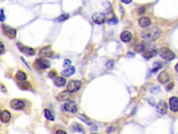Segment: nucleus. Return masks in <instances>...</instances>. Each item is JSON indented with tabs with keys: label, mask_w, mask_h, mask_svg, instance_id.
<instances>
[{
	"label": "nucleus",
	"mask_w": 178,
	"mask_h": 134,
	"mask_svg": "<svg viewBox=\"0 0 178 134\" xmlns=\"http://www.w3.org/2000/svg\"><path fill=\"white\" fill-rule=\"evenodd\" d=\"M175 70H176V71L178 73V63L176 64V66H175Z\"/></svg>",
	"instance_id": "obj_42"
},
{
	"label": "nucleus",
	"mask_w": 178,
	"mask_h": 134,
	"mask_svg": "<svg viewBox=\"0 0 178 134\" xmlns=\"http://www.w3.org/2000/svg\"><path fill=\"white\" fill-rule=\"evenodd\" d=\"M77 117H78V118L80 119V120H81L82 122H85L86 124H88V125H91L92 124L91 122L90 121V120H89V119L86 116V115H82V114H79V115H78V116H77Z\"/></svg>",
	"instance_id": "obj_24"
},
{
	"label": "nucleus",
	"mask_w": 178,
	"mask_h": 134,
	"mask_svg": "<svg viewBox=\"0 0 178 134\" xmlns=\"http://www.w3.org/2000/svg\"><path fill=\"white\" fill-rule=\"evenodd\" d=\"M132 0H121L122 2L125 3V4H130V3L132 2Z\"/></svg>",
	"instance_id": "obj_41"
},
{
	"label": "nucleus",
	"mask_w": 178,
	"mask_h": 134,
	"mask_svg": "<svg viewBox=\"0 0 178 134\" xmlns=\"http://www.w3.org/2000/svg\"><path fill=\"white\" fill-rule=\"evenodd\" d=\"M118 19L115 17H113L112 18H111V19H109L108 21V24L109 25H116L118 23Z\"/></svg>",
	"instance_id": "obj_29"
},
{
	"label": "nucleus",
	"mask_w": 178,
	"mask_h": 134,
	"mask_svg": "<svg viewBox=\"0 0 178 134\" xmlns=\"http://www.w3.org/2000/svg\"><path fill=\"white\" fill-rule=\"evenodd\" d=\"M162 35V30L158 27H152L146 29L141 32V36L144 39L149 41H154L158 39Z\"/></svg>",
	"instance_id": "obj_1"
},
{
	"label": "nucleus",
	"mask_w": 178,
	"mask_h": 134,
	"mask_svg": "<svg viewBox=\"0 0 178 134\" xmlns=\"http://www.w3.org/2000/svg\"><path fill=\"white\" fill-rule=\"evenodd\" d=\"M38 55L43 58L52 57L54 55V53L53 50H52L51 46H48L42 48V49L40 50Z\"/></svg>",
	"instance_id": "obj_4"
},
{
	"label": "nucleus",
	"mask_w": 178,
	"mask_h": 134,
	"mask_svg": "<svg viewBox=\"0 0 178 134\" xmlns=\"http://www.w3.org/2000/svg\"><path fill=\"white\" fill-rule=\"evenodd\" d=\"M64 110L71 113H76L77 112V103L73 100H68L64 104Z\"/></svg>",
	"instance_id": "obj_7"
},
{
	"label": "nucleus",
	"mask_w": 178,
	"mask_h": 134,
	"mask_svg": "<svg viewBox=\"0 0 178 134\" xmlns=\"http://www.w3.org/2000/svg\"><path fill=\"white\" fill-rule=\"evenodd\" d=\"M5 51H6V50H5V47L4 43H3L2 42L0 41V55L4 54Z\"/></svg>",
	"instance_id": "obj_31"
},
{
	"label": "nucleus",
	"mask_w": 178,
	"mask_h": 134,
	"mask_svg": "<svg viewBox=\"0 0 178 134\" xmlns=\"http://www.w3.org/2000/svg\"><path fill=\"white\" fill-rule=\"evenodd\" d=\"M147 102H148L149 104L152 105V106H154V105H155V100H154V98H149L148 99H147Z\"/></svg>",
	"instance_id": "obj_34"
},
{
	"label": "nucleus",
	"mask_w": 178,
	"mask_h": 134,
	"mask_svg": "<svg viewBox=\"0 0 178 134\" xmlns=\"http://www.w3.org/2000/svg\"><path fill=\"white\" fill-rule=\"evenodd\" d=\"M157 50L154 46H150L147 50H145L143 52V57L146 59H149L154 57L157 55Z\"/></svg>",
	"instance_id": "obj_10"
},
{
	"label": "nucleus",
	"mask_w": 178,
	"mask_h": 134,
	"mask_svg": "<svg viewBox=\"0 0 178 134\" xmlns=\"http://www.w3.org/2000/svg\"><path fill=\"white\" fill-rule=\"evenodd\" d=\"M132 34L129 31H124L123 32H122L121 34H120V38H121L122 41L124 42H129L132 39Z\"/></svg>",
	"instance_id": "obj_19"
},
{
	"label": "nucleus",
	"mask_w": 178,
	"mask_h": 134,
	"mask_svg": "<svg viewBox=\"0 0 178 134\" xmlns=\"http://www.w3.org/2000/svg\"><path fill=\"white\" fill-rule=\"evenodd\" d=\"M18 85L20 88L22 90H29L30 88H31V83L29 82H26V81H20L19 83H18Z\"/></svg>",
	"instance_id": "obj_21"
},
{
	"label": "nucleus",
	"mask_w": 178,
	"mask_h": 134,
	"mask_svg": "<svg viewBox=\"0 0 178 134\" xmlns=\"http://www.w3.org/2000/svg\"><path fill=\"white\" fill-rule=\"evenodd\" d=\"M71 64V61L70 59H65L64 61V63H63V66H68Z\"/></svg>",
	"instance_id": "obj_37"
},
{
	"label": "nucleus",
	"mask_w": 178,
	"mask_h": 134,
	"mask_svg": "<svg viewBox=\"0 0 178 134\" xmlns=\"http://www.w3.org/2000/svg\"><path fill=\"white\" fill-rule=\"evenodd\" d=\"M139 25L143 28H145L151 25V21L147 17H141L139 20Z\"/></svg>",
	"instance_id": "obj_17"
},
{
	"label": "nucleus",
	"mask_w": 178,
	"mask_h": 134,
	"mask_svg": "<svg viewBox=\"0 0 178 134\" xmlns=\"http://www.w3.org/2000/svg\"><path fill=\"white\" fill-rule=\"evenodd\" d=\"M55 134H67V133L63 130H58Z\"/></svg>",
	"instance_id": "obj_40"
},
{
	"label": "nucleus",
	"mask_w": 178,
	"mask_h": 134,
	"mask_svg": "<svg viewBox=\"0 0 178 134\" xmlns=\"http://www.w3.org/2000/svg\"><path fill=\"white\" fill-rule=\"evenodd\" d=\"M159 55H160L164 59L167 60V61H171V60L174 59L175 58V55L170 49L166 47H163L161 48L159 51Z\"/></svg>",
	"instance_id": "obj_2"
},
{
	"label": "nucleus",
	"mask_w": 178,
	"mask_h": 134,
	"mask_svg": "<svg viewBox=\"0 0 178 134\" xmlns=\"http://www.w3.org/2000/svg\"><path fill=\"white\" fill-rule=\"evenodd\" d=\"M0 119H1V122L7 123L11 120V114L8 110H4L3 112H1V115H0Z\"/></svg>",
	"instance_id": "obj_16"
},
{
	"label": "nucleus",
	"mask_w": 178,
	"mask_h": 134,
	"mask_svg": "<svg viewBox=\"0 0 178 134\" xmlns=\"http://www.w3.org/2000/svg\"><path fill=\"white\" fill-rule=\"evenodd\" d=\"M54 83L56 86L63 87L64 86L65 83H66V80H65V78H63V77H58V78H56V79H55Z\"/></svg>",
	"instance_id": "obj_22"
},
{
	"label": "nucleus",
	"mask_w": 178,
	"mask_h": 134,
	"mask_svg": "<svg viewBox=\"0 0 178 134\" xmlns=\"http://www.w3.org/2000/svg\"><path fill=\"white\" fill-rule=\"evenodd\" d=\"M69 18V15L68 14H63L61 16H60L57 19V21L58 22H63L65 21L66 20H68Z\"/></svg>",
	"instance_id": "obj_28"
},
{
	"label": "nucleus",
	"mask_w": 178,
	"mask_h": 134,
	"mask_svg": "<svg viewBox=\"0 0 178 134\" xmlns=\"http://www.w3.org/2000/svg\"><path fill=\"white\" fill-rule=\"evenodd\" d=\"M162 67V64L160 62H154L153 64V67H152V72H154V73H155V72H157L159 71V69H161Z\"/></svg>",
	"instance_id": "obj_26"
},
{
	"label": "nucleus",
	"mask_w": 178,
	"mask_h": 134,
	"mask_svg": "<svg viewBox=\"0 0 178 134\" xmlns=\"http://www.w3.org/2000/svg\"><path fill=\"white\" fill-rule=\"evenodd\" d=\"M169 106L173 112L178 111V98L176 96H173L169 99Z\"/></svg>",
	"instance_id": "obj_13"
},
{
	"label": "nucleus",
	"mask_w": 178,
	"mask_h": 134,
	"mask_svg": "<svg viewBox=\"0 0 178 134\" xmlns=\"http://www.w3.org/2000/svg\"><path fill=\"white\" fill-rule=\"evenodd\" d=\"M44 115L46 117V119H48L50 121H54V117L52 113H51V111L48 109H45L44 110Z\"/></svg>",
	"instance_id": "obj_23"
},
{
	"label": "nucleus",
	"mask_w": 178,
	"mask_h": 134,
	"mask_svg": "<svg viewBox=\"0 0 178 134\" xmlns=\"http://www.w3.org/2000/svg\"><path fill=\"white\" fill-rule=\"evenodd\" d=\"M91 134H97V133H91Z\"/></svg>",
	"instance_id": "obj_44"
},
{
	"label": "nucleus",
	"mask_w": 178,
	"mask_h": 134,
	"mask_svg": "<svg viewBox=\"0 0 178 134\" xmlns=\"http://www.w3.org/2000/svg\"><path fill=\"white\" fill-rule=\"evenodd\" d=\"M11 107L14 110H22L25 107V103L24 100L21 99H18V98H14L11 101L10 103Z\"/></svg>",
	"instance_id": "obj_5"
},
{
	"label": "nucleus",
	"mask_w": 178,
	"mask_h": 134,
	"mask_svg": "<svg viewBox=\"0 0 178 134\" xmlns=\"http://www.w3.org/2000/svg\"><path fill=\"white\" fill-rule=\"evenodd\" d=\"M75 68L74 66H69L61 71V75L64 77H70L75 73Z\"/></svg>",
	"instance_id": "obj_18"
},
{
	"label": "nucleus",
	"mask_w": 178,
	"mask_h": 134,
	"mask_svg": "<svg viewBox=\"0 0 178 134\" xmlns=\"http://www.w3.org/2000/svg\"><path fill=\"white\" fill-rule=\"evenodd\" d=\"M114 62L113 61H109L107 63V67L108 68H112L113 67Z\"/></svg>",
	"instance_id": "obj_36"
},
{
	"label": "nucleus",
	"mask_w": 178,
	"mask_h": 134,
	"mask_svg": "<svg viewBox=\"0 0 178 134\" xmlns=\"http://www.w3.org/2000/svg\"><path fill=\"white\" fill-rule=\"evenodd\" d=\"M73 131L76 132H80V133H83L84 132V129L83 126L79 124H75L73 126Z\"/></svg>",
	"instance_id": "obj_25"
},
{
	"label": "nucleus",
	"mask_w": 178,
	"mask_h": 134,
	"mask_svg": "<svg viewBox=\"0 0 178 134\" xmlns=\"http://www.w3.org/2000/svg\"><path fill=\"white\" fill-rule=\"evenodd\" d=\"M71 92L69 91H63L60 92L58 95H57V99L58 100H61V101H63V100H70V98H71Z\"/></svg>",
	"instance_id": "obj_14"
},
{
	"label": "nucleus",
	"mask_w": 178,
	"mask_h": 134,
	"mask_svg": "<svg viewBox=\"0 0 178 134\" xmlns=\"http://www.w3.org/2000/svg\"><path fill=\"white\" fill-rule=\"evenodd\" d=\"M82 83L79 80H72L68 83L67 86V90L70 92H75L78 91L79 88H81Z\"/></svg>",
	"instance_id": "obj_6"
},
{
	"label": "nucleus",
	"mask_w": 178,
	"mask_h": 134,
	"mask_svg": "<svg viewBox=\"0 0 178 134\" xmlns=\"http://www.w3.org/2000/svg\"><path fill=\"white\" fill-rule=\"evenodd\" d=\"M139 15H141V14H143V13H145V7H143H143H141V8H139Z\"/></svg>",
	"instance_id": "obj_38"
},
{
	"label": "nucleus",
	"mask_w": 178,
	"mask_h": 134,
	"mask_svg": "<svg viewBox=\"0 0 178 134\" xmlns=\"http://www.w3.org/2000/svg\"><path fill=\"white\" fill-rule=\"evenodd\" d=\"M157 110L159 113L162 114V115H164L167 113L168 111V105L166 103L164 100H160L158 102L157 104Z\"/></svg>",
	"instance_id": "obj_12"
},
{
	"label": "nucleus",
	"mask_w": 178,
	"mask_h": 134,
	"mask_svg": "<svg viewBox=\"0 0 178 134\" xmlns=\"http://www.w3.org/2000/svg\"><path fill=\"white\" fill-rule=\"evenodd\" d=\"M1 110H0V115H1Z\"/></svg>",
	"instance_id": "obj_43"
},
{
	"label": "nucleus",
	"mask_w": 178,
	"mask_h": 134,
	"mask_svg": "<svg viewBox=\"0 0 178 134\" xmlns=\"http://www.w3.org/2000/svg\"><path fill=\"white\" fill-rule=\"evenodd\" d=\"M16 78L19 81H25L27 78V76H26V74L24 71L20 70L16 73Z\"/></svg>",
	"instance_id": "obj_20"
},
{
	"label": "nucleus",
	"mask_w": 178,
	"mask_h": 134,
	"mask_svg": "<svg viewBox=\"0 0 178 134\" xmlns=\"http://www.w3.org/2000/svg\"><path fill=\"white\" fill-rule=\"evenodd\" d=\"M49 77H50L51 78H54L56 77V71H55L54 70H52L51 71L49 72Z\"/></svg>",
	"instance_id": "obj_33"
},
{
	"label": "nucleus",
	"mask_w": 178,
	"mask_h": 134,
	"mask_svg": "<svg viewBox=\"0 0 178 134\" xmlns=\"http://www.w3.org/2000/svg\"><path fill=\"white\" fill-rule=\"evenodd\" d=\"M35 66L37 68H40V69H47V68H50L51 66V64L49 60L46 59L45 58H39L37 59L34 64Z\"/></svg>",
	"instance_id": "obj_3"
},
{
	"label": "nucleus",
	"mask_w": 178,
	"mask_h": 134,
	"mask_svg": "<svg viewBox=\"0 0 178 134\" xmlns=\"http://www.w3.org/2000/svg\"><path fill=\"white\" fill-rule=\"evenodd\" d=\"M5 19H6V16H5L4 11H3L2 9L0 10V21L1 22H4L5 21Z\"/></svg>",
	"instance_id": "obj_32"
},
{
	"label": "nucleus",
	"mask_w": 178,
	"mask_h": 134,
	"mask_svg": "<svg viewBox=\"0 0 178 134\" xmlns=\"http://www.w3.org/2000/svg\"><path fill=\"white\" fill-rule=\"evenodd\" d=\"M93 22L97 25H101L105 23V15L103 13H95L92 16Z\"/></svg>",
	"instance_id": "obj_9"
},
{
	"label": "nucleus",
	"mask_w": 178,
	"mask_h": 134,
	"mask_svg": "<svg viewBox=\"0 0 178 134\" xmlns=\"http://www.w3.org/2000/svg\"><path fill=\"white\" fill-rule=\"evenodd\" d=\"M134 49L138 53H142V52H144L145 50V47L143 44H139L137 46H135Z\"/></svg>",
	"instance_id": "obj_27"
},
{
	"label": "nucleus",
	"mask_w": 178,
	"mask_h": 134,
	"mask_svg": "<svg viewBox=\"0 0 178 134\" xmlns=\"http://www.w3.org/2000/svg\"><path fill=\"white\" fill-rule=\"evenodd\" d=\"M173 86H174L173 83H171L170 85H168L167 87H166V90H167L168 91H170V90H172L173 88Z\"/></svg>",
	"instance_id": "obj_39"
},
{
	"label": "nucleus",
	"mask_w": 178,
	"mask_h": 134,
	"mask_svg": "<svg viewBox=\"0 0 178 134\" xmlns=\"http://www.w3.org/2000/svg\"><path fill=\"white\" fill-rule=\"evenodd\" d=\"M115 127H113V126L108 127V128L107 129V133H112V132L115 131Z\"/></svg>",
	"instance_id": "obj_35"
},
{
	"label": "nucleus",
	"mask_w": 178,
	"mask_h": 134,
	"mask_svg": "<svg viewBox=\"0 0 178 134\" xmlns=\"http://www.w3.org/2000/svg\"><path fill=\"white\" fill-rule=\"evenodd\" d=\"M3 30H4V33L11 38H15L17 34V31L16 29L13 27H10L7 25H3Z\"/></svg>",
	"instance_id": "obj_11"
},
{
	"label": "nucleus",
	"mask_w": 178,
	"mask_h": 134,
	"mask_svg": "<svg viewBox=\"0 0 178 134\" xmlns=\"http://www.w3.org/2000/svg\"><path fill=\"white\" fill-rule=\"evenodd\" d=\"M158 80L161 83L165 84L170 80V75L166 71H162V73H159V76H158Z\"/></svg>",
	"instance_id": "obj_15"
},
{
	"label": "nucleus",
	"mask_w": 178,
	"mask_h": 134,
	"mask_svg": "<svg viewBox=\"0 0 178 134\" xmlns=\"http://www.w3.org/2000/svg\"><path fill=\"white\" fill-rule=\"evenodd\" d=\"M18 46V48H19V50H20L22 53H24V54L29 55V56H32V55H34L36 52H35V50L33 49V48H30V47L24 46V45L21 44L20 43H18L17 44Z\"/></svg>",
	"instance_id": "obj_8"
},
{
	"label": "nucleus",
	"mask_w": 178,
	"mask_h": 134,
	"mask_svg": "<svg viewBox=\"0 0 178 134\" xmlns=\"http://www.w3.org/2000/svg\"><path fill=\"white\" fill-rule=\"evenodd\" d=\"M160 92V88L158 86L154 87V88H152L150 90V92L152 94H157L158 92Z\"/></svg>",
	"instance_id": "obj_30"
}]
</instances>
